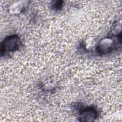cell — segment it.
Masks as SVG:
<instances>
[{"label":"cell","instance_id":"7a4b0ae2","mask_svg":"<svg viewBox=\"0 0 122 122\" xmlns=\"http://www.w3.org/2000/svg\"><path fill=\"white\" fill-rule=\"evenodd\" d=\"M114 45V41L112 38H105L102 39L98 45V51L102 54H106L111 51Z\"/></svg>","mask_w":122,"mask_h":122},{"label":"cell","instance_id":"6da1fadb","mask_svg":"<svg viewBox=\"0 0 122 122\" xmlns=\"http://www.w3.org/2000/svg\"><path fill=\"white\" fill-rule=\"evenodd\" d=\"M19 38L16 35L10 36L6 38L1 43V52L15 51L19 48Z\"/></svg>","mask_w":122,"mask_h":122},{"label":"cell","instance_id":"3957f363","mask_svg":"<svg viewBox=\"0 0 122 122\" xmlns=\"http://www.w3.org/2000/svg\"><path fill=\"white\" fill-rule=\"evenodd\" d=\"M97 117V112L93 108H87L82 110L80 114V120L83 122L94 121Z\"/></svg>","mask_w":122,"mask_h":122}]
</instances>
